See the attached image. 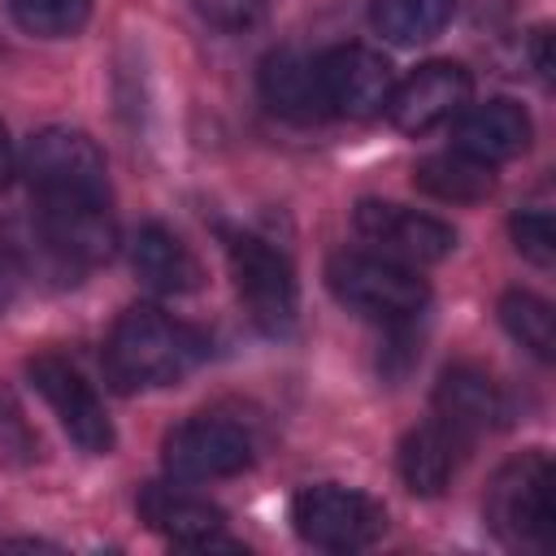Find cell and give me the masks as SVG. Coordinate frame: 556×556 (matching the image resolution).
Returning <instances> with one entry per match:
<instances>
[{"instance_id": "6da1fadb", "label": "cell", "mask_w": 556, "mask_h": 556, "mask_svg": "<svg viewBox=\"0 0 556 556\" xmlns=\"http://www.w3.org/2000/svg\"><path fill=\"white\" fill-rule=\"evenodd\" d=\"M204 361V339L187 321L135 304L113 321V334L104 343V369L122 391L143 387H174Z\"/></svg>"}, {"instance_id": "7a4b0ae2", "label": "cell", "mask_w": 556, "mask_h": 556, "mask_svg": "<svg viewBox=\"0 0 556 556\" xmlns=\"http://www.w3.org/2000/svg\"><path fill=\"white\" fill-rule=\"evenodd\" d=\"M482 513L500 543L521 547V552H547L556 534L547 452H521L508 465H500L486 486Z\"/></svg>"}, {"instance_id": "3957f363", "label": "cell", "mask_w": 556, "mask_h": 556, "mask_svg": "<svg viewBox=\"0 0 556 556\" xmlns=\"http://www.w3.org/2000/svg\"><path fill=\"white\" fill-rule=\"evenodd\" d=\"M326 282L348 313L387 326L413 321L430 300L426 282L408 265L387 261L378 252H334L326 265Z\"/></svg>"}, {"instance_id": "277c9868", "label": "cell", "mask_w": 556, "mask_h": 556, "mask_svg": "<svg viewBox=\"0 0 556 556\" xmlns=\"http://www.w3.org/2000/svg\"><path fill=\"white\" fill-rule=\"evenodd\" d=\"M22 174L39 200H104L109 204V169L100 148L70 126H43L30 135L22 152Z\"/></svg>"}, {"instance_id": "5b68a950", "label": "cell", "mask_w": 556, "mask_h": 556, "mask_svg": "<svg viewBox=\"0 0 556 556\" xmlns=\"http://www.w3.org/2000/svg\"><path fill=\"white\" fill-rule=\"evenodd\" d=\"M291 521H295V534L313 547H326V552H356V547H369L374 539H382L387 530V513L378 500H369L365 491H352V486H339V482H317V486H304L295 500H291Z\"/></svg>"}, {"instance_id": "8992f818", "label": "cell", "mask_w": 556, "mask_h": 556, "mask_svg": "<svg viewBox=\"0 0 556 556\" xmlns=\"http://www.w3.org/2000/svg\"><path fill=\"white\" fill-rule=\"evenodd\" d=\"M226 256L235 274V291L248 317L265 334H287L295 321V274L282 252H274L256 235H226Z\"/></svg>"}, {"instance_id": "52a82bcc", "label": "cell", "mask_w": 556, "mask_h": 556, "mask_svg": "<svg viewBox=\"0 0 556 556\" xmlns=\"http://www.w3.org/2000/svg\"><path fill=\"white\" fill-rule=\"evenodd\" d=\"M352 226L378 256L400 261L408 269L434 265V261L452 256V248H456V230L447 222L404 208V204H391V200H361L352 213Z\"/></svg>"}, {"instance_id": "ba28073f", "label": "cell", "mask_w": 556, "mask_h": 556, "mask_svg": "<svg viewBox=\"0 0 556 556\" xmlns=\"http://www.w3.org/2000/svg\"><path fill=\"white\" fill-rule=\"evenodd\" d=\"M161 456L178 482H217L252 465V434L230 417H191L165 434Z\"/></svg>"}, {"instance_id": "9c48e42d", "label": "cell", "mask_w": 556, "mask_h": 556, "mask_svg": "<svg viewBox=\"0 0 556 556\" xmlns=\"http://www.w3.org/2000/svg\"><path fill=\"white\" fill-rule=\"evenodd\" d=\"M26 374H30L35 391L48 400V408L56 413V421L65 426V434H70L83 452H91V456H109V452H113V443H117L113 421H109L100 395L91 391V382H87L65 356L43 352V356H35V361L26 365Z\"/></svg>"}, {"instance_id": "30bf717a", "label": "cell", "mask_w": 556, "mask_h": 556, "mask_svg": "<svg viewBox=\"0 0 556 556\" xmlns=\"http://www.w3.org/2000/svg\"><path fill=\"white\" fill-rule=\"evenodd\" d=\"M469 70L456 61H426L387 96V122L404 135H426L469 104Z\"/></svg>"}, {"instance_id": "8fae6325", "label": "cell", "mask_w": 556, "mask_h": 556, "mask_svg": "<svg viewBox=\"0 0 556 556\" xmlns=\"http://www.w3.org/2000/svg\"><path fill=\"white\" fill-rule=\"evenodd\" d=\"M30 226L70 269L100 265L117 252V222L104 200H39Z\"/></svg>"}, {"instance_id": "7c38bea8", "label": "cell", "mask_w": 556, "mask_h": 556, "mask_svg": "<svg viewBox=\"0 0 556 556\" xmlns=\"http://www.w3.org/2000/svg\"><path fill=\"white\" fill-rule=\"evenodd\" d=\"M317 65H321V87H326L330 113L374 117L387 109L395 78H391V65L382 52L361 48V43H343V48H330Z\"/></svg>"}, {"instance_id": "4fadbf2b", "label": "cell", "mask_w": 556, "mask_h": 556, "mask_svg": "<svg viewBox=\"0 0 556 556\" xmlns=\"http://www.w3.org/2000/svg\"><path fill=\"white\" fill-rule=\"evenodd\" d=\"M508 413H513L508 395L491 374H482L473 365L443 369V378L434 387V417L447 421L452 430H460L469 443L486 430H500L508 421Z\"/></svg>"}, {"instance_id": "5bb4252c", "label": "cell", "mask_w": 556, "mask_h": 556, "mask_svg": "<svg viewBox=\"0 0 556 556\" xmlns=\"http://www.w3.org/2000/svg\"><path fill=\"white\" fill-rule=\"evenodd\" d=\"M261 96L278 117L300 122V126L330 117L321 65L313 56H304L300 48H278L261 61Z\"/></svg>"}, {"instance_id": "9a60e30c", "label": "cell", "mask_w": 556, "mask_h": 556, "mask_svg": "<svg viewBox=\"0 0 556 556\" xmlns=\"http://www.w3.org/2000/svg\"><path fill=\"white\" fill-rule=\"evenodd\" d=\"M139 513L156 534H165L182 547H226V539H222L226 513L182 486H161V482L143 486Z\"/></svg>"}, {"instance_id": "2e32d148", "label": "cell", "mask_w": 556, "mask_h": 556, "mask_svg": "<svg viewBox=\"0 0 556 556\" xmlns=\"http://www.w3.org/2000/svg\"><path fill=\"white\" fill-rule=\"evenodd\" d=\"M452 139H456V152H465L482 165H500L530 148V117L513 100H486V104L456 113Z\"/></svg>"}, {"instance_id": "e0dca14e", "label": "cell", "mask_w": 556, "mask_h": 556, "mask_svg": "<svg viewBox=\"0 0 556 556\" xmlns=\"http://www.w3.org/2000/svg\"><path fill=\"white\" fill-rule=\"evenodd\" d=\"M465 452H469V439L434 417V421H426V426L404 434L400 456H395L400 460V478H404V486L413 495H439L456 478Z\"/></svg>"}, {"instance_id": "ac0fdd59", "label": "cell", "mask_w": 556, "mask_h": 556, "mask_svg": "<svg viewBox=\"0 0 556 556\" xmlns=\"http://www.w3.org/2000/svg\"><path fill=\"white\" fill-rule=\"evenodd\" d=\"M130 265H135L139 282L152 287V291H161V295H187L204 278L195 252L169 226H161V222H148V226L135 230V239H130Z\"/></svg>"}, {"instance_id": "d6986e66", "label": "cell", "mask_w": 556, "mask_h": 556, "mask_svg": "<svg viewBox=\"0 0 556 556\" xmlns=\"http://www.w3.org/2000/svg\"><path fill=\"white\" fill-rule=\"evenodd\" d=\"M413 182L417 191L434 195V200H447V204H478L495 191V174L491 165L465 156V152H434L426 161H417L413 169Z\"/></svg>"}, {"instance_id": "ffe728a7", "label": "cell", "mask_w": 556, "mask_h": 556, "mask_svg": "<svg viewBox=\"0 0 556 556\" xmlns=\"http://www.w3.org/2000/svg\"><path fill=\"white\" fill-rule=\"evenodd\" d=\"M452 9H456V0H374L369 17L382 39L408 48V43L434 39L452 22Z\"/></svg>"}, {"instance_id": "44dd1931", "label": "cell", "mask_w": 556, "mask_h": 556, "mask_svg": "<svg viewBox=\"0 0 556 556\" xmlns=\"http://www.w3.org/2000/svg\"><path fill=\"white\" fill-rule=\"evenodd\" d=\"M500 321L526 352H534L539 361H552V352H556V317H552L547 300H539L534 291H508L500 300Z\"/></svg>"}, {"instance_id": "7402d4cb", "label": "cell", "mask_w": 556, "mask_h": 556, "mask_svg": "<svg viewBox=\"0 0 556 556\" xmlns=\"http://www.w3.org/2000/svg\"><path fill=\"white\" fill-rule=\"evenodd\" d=\"M91 13V0H13V22L39 39L78 35Z\"/></svg>"}, {"instance_id": "603a6c76", "label": "cell", "mask_w": 556, "mask_h": 556, "mask_svg": "<svg viewBox=\"0 0 556 556\" xmlns=\"http://www.w3.org/2000/svg\"><path fill=\"white\" fill-rule=\"evenodd\" d=\"M513 239H517V252L530 256L534 265H552L556 261V222H552V208L543 204H530L521 213H513Z\"/></svg>"}, {"instance_id": "cb8c5ba5", "label": "cell", "mask_w": 556, "mask_h": 556, "mask_svg": "<svg viewBox=\"0 0 556 556\" xmlns=\"http://www.w3.org/2000/svg\"><path fill=\"white\" fill-rule=\"evenodd\" d=\"M39 447V439L30 434L22 408L0 391V460H30Z\"/></svg>"}, {"instance_id": "d4e9b609", "label": "cell", "mask_w": 556, "mask_h": 556, "mask_svg": "<svg viewBox=\"0 0 556 556\" xmlns=\"http://www.w3.org/2000/svg\"><path fill=\"white\" fill-rule=\"evenodd\" d=\"M195 9L204 13V22H213L217 30H248L261 22L265 0H195Z\"/></svg>"}, {"instance_id": "484cf974", "label": "cell", "mask_w": 556, "mask_h": 556, "mask_svg": "<svg viewBox=\"0 0 556 556\" xmlns=\"http://www.w3.org/2000/svg\"><path fill=\"white\" fill-rule=\"evenodd\" d=\"M17 265H13V256L9 252H0V313L9 308V300H13V291H17Z\"/></svg>"}, {"instance_id": "4316f807", "label": "cell", "mask_w": 556, "mask_h": 556, "mask_svg": "<svg viewBox=\"0 0 556 556\" xmlns=\"http://www.w3.org/2000/svg\"><path fill=\"white\" fill-rule=\"evenodd\" d=\"M13 174H17V156H13V139H9V130L0 122V191L13 182Z\"/></svg>"}]
</instances>
